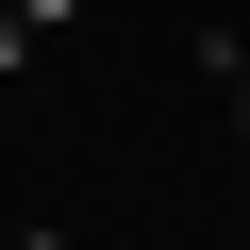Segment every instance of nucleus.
Masks as SVG:
<instances>
[{"instance_id":"1","label":"nucleus","mask_w":250,"mask_h":250,"mask_svg":"<svg viewBox=\"0 0 250 250\" xmlns=\"http://www.w3.org/2000/svg\"><path fill=\"white\" fill-rule=\"evenodd\" d=\"M200 67L233 83V134H250V34H200Z\"/></svg>"},{"instance_id":"2","label":"nucleus","mask_w":250,"mask_h":250,"mask_svg":"<svg viewBox=\"0 0 250 250\" xmlns=\"http://www.w3.org/2000/svg\"><path fill=\"white\" fill-rule=\"evenodd\" d=\"M67 17H83V0H0V34H17V50H34V34H67Z\"/></svg>"},{"instance_id":"3","label":"nucleus","mask_w":250,"mask_h":250,"mask_svg":"<svg viewBox=\"0 0 250 250\" xmlns=\"http://www.w3.org/2000/svg\"><path fill=\"white\" fill-rule=\"evenodd\" d=\"M0 67H17V34H0Z\"/></svg>"},{"instance_id":"4","label":"nucleus","mask_w":250,"mask_h":250,"mask_svg":"<svg viewBox=\"0 0 250 250\" xmlns=\"http://www.w3.org/2000/svg\"><path fill=\"white\" fill-rule=\"evenodd\" d=\"M34 250H67V233H34Z\"/></svg>"}]
</instances>
